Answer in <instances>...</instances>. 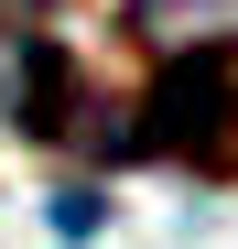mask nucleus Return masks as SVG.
<instances>
[{"label":"nucleus","instance_id":"nucleus-1","mask_svg":"<svg viewBox=\"0 0 238 249\" xmlns=\"http://www.w3.org/2000/svg\"><path fill=\"white\" fill-rule=\"evenodd\" d=\"M108 162H195V174H238V33H195L173 65L152 76L130 130H108Z\"/></svg>","mask_w":238,"mask_h":249},{"label":"nucleus","instance_id":"nucleus-2","mask_svg":"<svg viewBox=\"0 0 238 249\" xmlns=\"http://www.w3.org/2000/svg\"><path fill=\"white\" fill-rule=\"evenodd\" d=\"M44 11H65V0H0V33H33Z\"/></svg>","mask_w":238,"mask_h":249}]
</instances>
